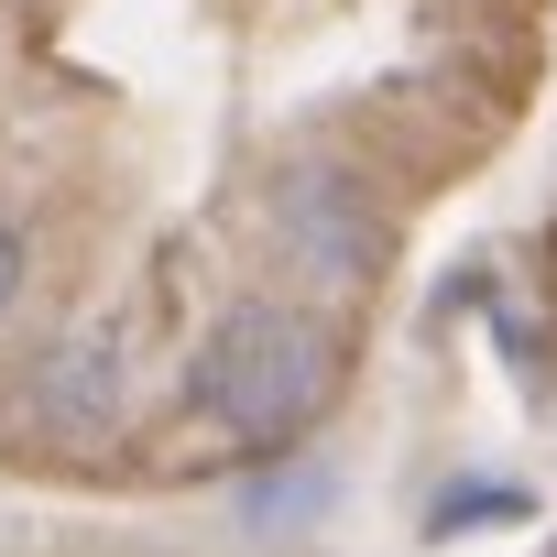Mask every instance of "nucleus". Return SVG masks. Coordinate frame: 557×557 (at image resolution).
<instances>
[{"mask_svg": "<svg viewBox=\"0 0 557 557\" xmlns=\"http://www.w3.org/2000/svg\"><path fill=\"white\" fill-rule=\"evenodd\" d=\"M34 394H45L55 416H88V426H99V416H110V394H121V372H110V339H66V350L45 361V383H34Z\"/></svg>", "mask_w": 557, "mask_h": 557, "instance_id": "obj_3", "label": "nucleus"}, {"mask_svg": "<svg viewBox=\"0 0 557 557\" xmlns=\"http://www.w3.org/2000/svg\"><path fill=\"white\" fill-rule=\"evenodd\" d=\"M12 296H23V230L0 219V318H12Z\"/></svg>", "mask_w": 557, "mask_h": 557, "instance_id": "obj_5", "label": "nucleus"}, {"mask_svg": "<svg viewBox=\"0 0 557 557\" xmlns=\"http://www.w3.org/2000/svg\"><path fill=\"white\" fill-rule=\"evenodd\" d=\"M273 219H285V251L318 273V285H372V262H383V208H372L339 164H296L285 197H273Z\"/></svg>", "mask_w": 557, "mask_h": 557, "instance_id": "obj_2", "label": "nucleus"}, {"mask_svg": "<svg viewBox=\"0 0 557 557\" xmlns=\"http://www.w3.org/2000/svg\"><path fill=\"white\" fill-rule=\"evenodd\" d=\"M186 405H197L208 426L273 448V437H296V426L329 405V339H318L296 307H230V318L197 339V361H186Z\"/></svg>", "mask_w": 557, "mask_h": 557, "instance_id": "obj_1", "label": "nucleus"}, {"mask_svg": "<svg viewBox=\"0 0 557 557\" xmlns=\"http://www.w3.org/2000/svg\"><path fill=\"white\" fill-rule=\"evenodd\" d=\"M513 513H524V492H513V481H459V492L426 513V535H470V524H513Z\"/></svg>", "mask_w": 557, "mask_h": 557, "instance_id": "obj_4", "label": "nucleus"}]
</instances>
